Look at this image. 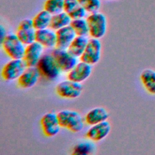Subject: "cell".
I'll return each mask as SVG.
<instances>
[{"label":"cell","mask_w":155,"mask_h":155,"mask_svg":"<svg viewBox=\"0 0 155 155\" xmlns=\"http://www.w3.org/2000/svg\"><path fill=\"white\" fill-rule=\"evenodd\" d=\"M40 124L42 133L48 137L56 136L59 133L61 128L57 114L51 111L48 112L42 116L40 120Z\"/></svg>","instance_id":"cell-9"},{"label":"cell","mask_w":155,"mask_h":155,"mask_svg":"<svg viewBox=\"0 0 155 155\" xmlns=\"http://www.w3.org/2000/svg\"><path fill=\"white\" fill-rule=\"evenodd\" d=\"M71 18L69 15L64 11L53 15L51 19L50 28L57 30L61 28L70 25Z\"/></svg>","instance_id":"cell-20"},{"label":"cell","mask_w":155,"mask_h":155,"mask_svg":"<svg viewBox=\"0 0 155 155\" xmlns=\"http://www.w3.org/2000/svg\"><path fill=\"white\" fill-rule=\"evenodd\" d=\"M95 146L92 140H85L78 143L73 148L72 154L78 155H87L92 153Z\"/></svg>","instance_id":"cell-23"},{"label":"cell","mask_w":155,"mask_h":155,"mask_svg":"<svg viewBox=\"0 0 155 155\" xmlns=\"http://www.w3.org/2000/svg\"><path fill=\"white\" fill-rule=\"evenodd\" d=\"M86 19L91 38L101 39L105 36L107 30V19L104 13L99 12L89 13Z\"/></svg>","instance_id":"cell-3"},{"label":"cell","mask_w":155,"mask_h":155,"mask_svg":"<svg viewBox=\"0 0 155 155\" xmlns=\"http://www.w3.org/2000/svg\"><path fill=\"white\" fill-rule=\"evenodd\" d=\"M64 0H45L43 8L51 15H54L64 11Z\"/></svg>","instance_id":"cell-24"},{"label":"cell","mask_w":155,"mask_h":155,"mask_svg":"<svg viewBox=\"0 0 155 155\" xmlns=\"http://www.w3.org/2000/svg\"><path fill=\"white\" fill-rule=\"evenodd\" d=\"M88 41L87 36H76L67 48V50L77 58H80L87 47Z\"/></svg>","instance_id":"cell-19"},{"label":"cell","mask_w":155,"mask_h":155,"mask_svg":"<svg viewBox=\"0 0 155 155\" xmlns=\"http://www.w3.org/2000/svg\"><path fill=\"white\" fill-rule=\"evenodd\" d=\"M79 5L78 0H64V11L69 13Z\"/></svg>","instance_id":"cell-27"},{"label":"cell","mask_w":155,"mask_h":155,"mask_svg":"<svg viewBox=\"0 0 155 155\" xmlns=\"http://www.w3.org/2000/svg\"><path fill=\"white\" fill-rule=\"evenodd\" d=\"M0 33H1V42L4 40L5 36L7 35V33L5 28L1 24L0 26Z\"/></svg>","instance_id":"cell-28"},{"label":"cell","mask_w":155,"mask_h":155,"mask_svg":"<svg viewBox=\"0 0 155 155\" xmlns=\"http://www.w3.org/2000/svg\"><path fill=\"white\" fill-rule=\"evenodd\" d=\"M59 125L73 133L80 132L84 128V123L81 115L76 111L61 110L57 113Z\"/></svg>","instance_id":"cell-1"},{"label":"cell","mask_w":155,"mask_h":155,"mask_svg":"<svg viewBox=\"0 0 155 155\" xmlns=\"http://www.w3.org/2000/svg\"><path fill=\"white\" fill-rule=\"evenodd\" d=\"M87 13V12L81 5H79L76 8H74L68 14L71 19H76L85 18Z\"/></svg>","instance_id":"cell-26"},{"label":"cell","mask_w":155,"mask_h":155,"mask_svg":"<svg viewBox=\"0 0 155 155\" xmlns=\"http://www.w3.org/2000/svg\"><path fill=\"white\" fill-rule=\"evenodd\" d=\"M36 67L39 73L40 76L50 81L56 79L61 71L51 54L42 55Z\"/></svg>","instance_id":"cell-2"},{"label":"cell","mask_w":155,"mask_h":155,"mask_svg":"<svg viewBox=\"0 0 155 155\" xmlns=\"http://www.w3.org/2000/svg\"><path fill=\"white\" fill-rule=\"evenodd\" d=\"M35 41L39 42L44 48H55L56 45V31L50 27L37 30Z\"/></svg>","instance_id":"cell-15"},{"label":"cell","mask_w":155,"mask_h":155,"mask_svg":"<svg viewBox=\"0 0 155 155\" xmlns=\"http://www.w3.org/2000/svg\"><path fill=\"white\" fill-rule=\"evenodd\" d=\"M39 76V73L36 67H27L17 79L18 85L24 89L31 88L36 85Z\"/></svg>","instance_id":"cell-14"},{"label":"cell","mask_w":155,"mask_h":155,"mask_svg":"<svg viewBox=\"0 0 155 155\" xmlns=\"http://www.w3.org/2000/svg\"><path fill=\"white\" fill-rule=\"evenodd\" d=\"M44 47L36 41L25 45L23 61L27 67H36L42 56Z\"/></svg>","instance_id":"cell-11"},{"label":"cell","mask_w":155,"mask_h":155,"mask_svg":"<svg viewBox=\"0 0 155 155\" xmlns=\"http://www.w3.org/2000/svg\"><path fill=\"white\" fill-rule=\"evenodd\" d=\"M81 5L88 13L99 12L101 6V0H78Z\"/></svg>","instance_id":"cell-25"},{"label":"cell","mask_w":155,"mask_h":155,"mask_svg":"<svg viewBox=\"0 0 155 155\" xmlns=\"http://www.w3.org/2000/svg\"><path fill=\"white\" fill-rule=\"evenodd\" d=\"M83 90L81 83L70 79L62 81L56 86V93L64 99H75L78 97Z\"/></svg>","instance_id":"cell-5"},{"label":"cell","mask_w":155,"mask_h":155,"mask_svg":"<svg viewBox=\"0 0 155 155\" xmlns=\"http://www.w3.org/2000/svg\"><path fill=\"white\" fill-rule=\"evenodd\" d=\"M52 15L45 10L39 12L32 19L35 28L37 30L50 27Z\"/></svg>","instance_id":"cell-21"},{"label":"cell","mask_w":155,"mask_h":155,"mask_svg":"<svg viewBox=\"0 0 155 155\" xmlns=\"http://www.w3.org/2000/svg\"><path fill=\"white\" fill-rule=\"evenodd\" d=\"M51 54L61 71L68 73L78 62L77 58L72 55L67 49L55 47L51 51Z\"/></svg>","instance_id":"cell-6"},{"label":"cell","mask_w":155,"mask_h":155,"mask_svg":"<svg viewBox=\"0 0 155 155\" xmlns=\"http://www.w3.org/2000/svg\"><path fill=\"white\" fill-rule=\"evenodd\" d=\"M111 125L107 120L91 125L85 133V137L93 142H99L110 133Z\"/></svg>","instance_id":"cell-13"},{"label":"cell","mask_w":155,"mask_h":155,"mask_svg":"<svg viewBox=\"0 0 155 155\" xmlns=\"http://www.w3.org/2000/svg\"><path fill=\"white\" fill-rule=\"evenodd\" d=\"M36 31L32 19H24L18 24L16 35L19 40L25 45L35 41Z\"/></svg>","instance_id":"cell-10"},{"label":"cell","mask_w":155,"mask_h":155,"mask_svg":"<svg viewBox=\"0 0 155 155\" xmlns=\"http://www.w3.org/2000/svg\"><path fill=\"white\" fill-rule=\"evenodd\" d=\"M141 82L147 91L155 96V70L152 68H145L140 73Z\"/></svg>","instance_id":"cell-18"},{"label":"cell","mask_w":155,"mask_h":155,"mask_svg":"<svg viewBox=\"0 0 155 155\" xmlns=\"http://www.w3.org/2000/svg\"><path fill=\"white\" fill-rule=\"evenodd\" d=\"M109 117L108 111L104 107H95L88 111L85 114L84 120L88 125H93L107 120Z\"/></svg>","instance_id":"cell-17"},{"label":"cell","mask_w":155,"mask_h":155,"mask_svg":"<svg viewBox=\"0 0 155 155\" xmlns=\"http://www.w3.org/2000/svg\"><path fill=\"white\" fill-rule=\"evenodd\" d=\"M1 44L3 50L9 58L11 59H22L25 45L19 40L16 33L7 34Z\"/></svg>","instance_id":"cell-4"},{"label":"cell","mask_w":155,"mask_h":155,"mask_svg":"<svg viewBox=\"0 0 155 155\" xmlns=\"http://www.w3.org/2000/svg\"><path fill=\"white\" fill-rule=\"evenodd\" d=\"M70 25L76 36H87L89 35L88 25L86 18L72 19Z\"/></svg>","instance_id":"cell-22"},{"label":"cell","mask_w":155,"mask_h":155,"mask_svg":"<svg viewBox=\"0 0 155 155\" xmlns=\"http://www.w3.org/2000/svg\"><path fill=\"white\" fill-rule=\"evenodd\" d=\"M102 44L99 39L91 38L88 39L87 47L79 58L81 61L91 65H94L99 62L101 56Z\"/></svg>","instance_id":"cell-8"},{"label":"cell","mask_w":155,"mask_h":155,"mask_svg":"<svg viewBox=\"0 0 155 155\" xmlns=\"http://www.w3.org/2000/svg\"><path fill=\"white\" fill-rule=\"evenodd\" d=\"M92 70V65L81 61L68 72L67 78L71 81L81 83L90 77Z\"/></svg>","instance_id":"cell-12"},{"label":"cell","mask_w":155,"mask_h":155,"mask_svg":"<svg viewBox=\"0 0 155 155\" xmlns=\"http://www.w3.org/2000/svg\"><path fill=\"white\" fill-rule=\"evenodd\" d=\"M56 48L67 49L71 42L76 36L70 25L64 27L56 30Z\"/></svg>","instance_id":"cell-16"},{"label":"cell","mask_w":155,"mask_h":155,"mask_svg":"<svg viewBox=\"0 0 155 155\" xmlns=\"http://www.w3.org/2000/svg\"><path fill=\"white\" fill-rule=\"evenodd\" d=\"M27 67L22 59H12L2 68L1 76L5 81L18 79Z\"/></svg>","instance_id":"cell-7"}]
</instances>
